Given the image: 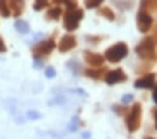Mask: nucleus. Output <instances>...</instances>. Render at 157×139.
<instances>
[{
	"label": "nucleus",
	"instance_id": "obj_1",
	"mask_svg": "<svg viewBox=\"0 0 157 139\" xmlns=\"http://www.w3.org/2000/svg\"><path fill=\"white\" fill-rule=\"evenodd\" d=\"M135 53H137V56L140 59H144V61H149L152 63L154 59L157 58V51H155V41H154L150 36H147V37H144L140 41V43L137 44V48H135Z\"/></svg>",
	"mask_w": 157,
	"mask_h": 139
},
{
	"label": "nucleus",
	"instance_id": "obj_2",
	"mask_svg": "<svg viewBox=\"0 0 157 139\" xmlns=\"http://www.w3.org/2000/svg\"><path fill=\"white\" fill-rule=\"evenodd\" d=\"M125 122H126V129H128V132L138 131V127H140V124H142V105L140 104L132 105V109L126 112Z\"/></svg>",
	"mask_w": 157,
	"mask_h": 139
},
{
	"label": "nucleus",
	"instance_id": "obj_3",
	"mask_svg": "<svg viewBox=\"0 0 157 139\" xmlns=\"http://www.w3.org/2000/svg\"><path fill=\"white\" fill-rule=\"evenodd\" d=\"M126 54H128V46L126 43H116L113 46H109L106 49V53L102 54L104 59L109 63H120L123 58H126Z\"/></svg>",
	"mask_w": 157,
	"mask_h": 139
},
{
	"label": "nucleus",
	"instance_id": "obj_4",
	"mask_svg": "<svg viewBox=\"0 0 157 139\" xmlns=\"http://www.w3.org/2000/svg\"><path fill=\"white\" fill-rule=\"evenodd\" d=\"M84 19V10L82 9H75V10H67L63 16V27L68 32H74L78 29V24Z\"/></svg>",
	"mask_w": 157,
	"mask_h": 139
},
{
	"label": "nucleus",
	"instance_id": "obj_5",
	"mask_svg": "<svg viewBox=\"0 0 157 139\" xmlns=\"http://www.w3.org/2000/svg\"><path fill=\"white\" fill-rule=\"evenodd\" d=\"M55 37H48V39H41V41H38L36 44H33L31 46V53L34 58H44V56H48V54L51 53V51L55 49Z\"/></svg>",
	"mask_w": 157,
	"mask_h": 139
},
{
	"label": "nucleus",
	"instance_id": "obj_6",
	"mask_svg": "<svg viewBox=\"0 0 157 139\" xmlns=\"http://www.w3.org/2000/svg\"><path fill=\"white\" fill-rule=\"evenodd\" d=\"M154 27V19H152V14L149 12H144V10H138L137 14V29L140 32H149L150 29Z\"/></svg>",
	"mask_w": 157,
	"mask_h": 139
},
{
	"label": "nucleus",
	"instance_id": "obj_7",
	"mask_svg": "<svg viewBox=\"0 0 157 139\" xmlns=\"http://www.w3.org/2000/svg\"><path fill=\"white\" fill-rule=\"evenodd\" d=\"M84 61L90 66V68H102L104 65V56L99 53H94V51H84Z\"/></svg>",
	"mask_w": 157,
	"mask_h": 139
},
{
	"label": "nucleus",
	"instance_id": "obj_8",
	"mask_svg": "<svg viewBox=\"0 0 157 139\" xmlns=\"http://www.w3.org/2000/svg\"><path fill=\"white\" fill-rule=\"evenodd\" d=\"M104 81H106L108 85H116V83H123L126 81V73L123 70L116 68V70H109L104 77Z\"/></svg>",
	"mask_w": 157,
	"mask_h": 139
},
{
	"label": "nucleus",
	"instance_id": "obj_9",
	"mask_svg": "<svg viewBox=\"0 0 157 139\" xmlns=\"http://www.w3.org/2000/svg\"><path fill=\"white\" fill-rule=\"evenodd\" d=\"M75 46H77V39H75L74 34H65L60 39V43L56 44L60 53H68V51H72Z\"/></svg>",
	"mask_w": 157,
	"mask_h": 139
},
{
	"label": "nucleus",
	"instance_id": "obj_10",
	"mask_svg": "<svg viewBox=\"0 0 157 139\" xmlns=\"http://www.w3.org/2000/svg\"><path fill=\"white\" fill-rule=\"evenodd\" d=\"M154 85H155V75L154 73H145L142 75L140 78H137L135 80V88H154Z\"/></svg>",
	"mask_w": 157,
	"mask_h": 139
},
{
	"label": "nucleus",
	"instance_id": "obj_11",
	"mask_svg": "<svg viewBox=\"0 0 157 139\" xmlns=\"http://www.w3.org/2000/svg\"><path fill=\"white\" fill-rule=\"evenodd\" d=\"M24 5H26V2H24V0H9V10H10V14L14 17L22 16Z\"/></svg>",
	"mask_w": 157,
	"mask_h": 139
},
{
	"label": "nucleus",
	"instance_id": "obj_12",
	"mask_svg": "<svg viewBox=\"0 0 157 139\" xmlns=\"http://www.w3.org/2000/svg\"><path fill=\"white\" fill-rule=\"evenodd\" d=\"M82 73L86 75V77L92 78V80H101V78L106 77L108 70H104V68H87V70H84Z\"/></svg>",
	"mask_w": 157,
	"mask_h": 139
},
{
	"label": "nucleus",
	"instance_id": "obj_13",
	"mask_svg": "<svg viewBox=\"0 0 157 139\" xmlns=\"http://www.w3.org/2000/svg\"><path fill=\"white\" fill-rule=\"evenodd\" d=\"M62 16H63V10H62L60 5H53V7H50L48 12H46V19L48 20H58Z\"/></svg>",
	"mask_w": 157,
	"mask_h": 139
},
{
	"label": "nucleus",
	"instance_id": "obj_14",
	"mask_svg": "<svg viewBox=\"0 0 157 139\" xmlns=\"http://www.w3.org/2000/svg\"><path fill=\"white\" fill-rule=\"evenodd\" d=\"M140 10L149 12V14L155 12L157 10V0H140Z\"/></svg>",
	"mask_w": 157,
	"mask_h": 139
},
{
	"label": "nucleus",
	"instance_id": "obj_15",
	"mask_svg": "<svg viewBox=\"0 0 157 139\" xmlns=\"http://www.w3.org/2000/svg\"><path fill=\"white\" fill-rule=\"evenodd\" d=\"M98 14H99V16H102L104 19H108V20H114V19H116L114 12L111 10L109 7H99L98 9Z\"/></svg>",
	"mask_w": 157,
	"mask_h": 139
},
{
	"label": "nucleus",
	"instance_id": "obj_16",
	"mask_svg": "<svg viewBox=\"0 0 157 139\" xmlns=\"http://www.w3.org/2000/svg\"><path fill=\"white\" fill-rule=\"evenodd\" d=\"M14 26H16V29L21 32V34H28L29 32V24L26 22V20H22V19H17L16 22H14Z\"/></svg>",
	"mask_w": 157,
	"mask_h": 139
},
{
	"label": "nucleus",
	"instance_id": "obj_17",
	"mask_svg": "<svg viewBox=\"0 0 157 139\" xmlns=\"http://www.w3.org/2000/svg\"><path fill=\"white\" fill-rule=\"evenodd\" d=\"M0 16L2 17L12 16L10 10H9V0H0Z\"/></svg>",
	"mask_w": 157,
	"mask_h": 139
},
{
	"label": "nucleus",
	"instance_id": "obj_18",
	"mask_svg": "<svg viewBox=\"0 0 157 139\" xmlns=\"http://www.w3.org/2000/svg\"><path fill=\"white\" fill-rule=\"evenodd\" d=\"M113 4H118V7L121 10H128V9H132L133 0H113Z\"/></svg>",
	"mask_w": 157,
	"mask_h": 139
},
{
	"label": "nucleus",
	"instance_id": "obj_19",
	"mask_svg": "<svg viewBox=\"0 0 157 139\" xmlns=\"http://www.w3.org/2000/svg\"><path fill=\"white\" fill-rule=\"evenodd\" d=\"M104 0H84V4H86L87 9H99V5L102 4Z\"/></svg>",
	"mask_w": 157,
	"mask_h": 139
},
{
	"label": "nucleus",
	"instance_id": "obj_20",
	"mask_svg": "<svg viewBox=\"0 0 157 139\" xmlns=\"http://www.w3.org/2000/svg\"><path fill=\"white\" fill-rule=\"evenodd\" d=\"M62 4L67 5V10H75V9H78V7H77V5H78L77 0H63Z\"/></svg>",
	"mask_w": 157,
	"mask_h": 139
},
{
	"label": "nucleus",
	"instance_id": "obj_21",
	"mask_svg": "<svg viewBox=\"0 0 157 139\" xmlns=\"http://www.w3.org/2000/svg\"><path fill=\"white\" fill-rule=\"evenodd\" d=\"M48 2H50V0H34V5H33V7H34V10H43L48 5Z\"/></svg>",
	"mask_w": 157,
	"mask_h": 139
},
{
	"label": "nucleus",
	"instance_id": "obj_22",
	"mask_svg": "<svg viewBox=\"0 0 157 139\" xmlns=\"http://www.w3.org/2000/svg\"><path fill=\"white\" fill-rule=\"evenodd\" d=\"M86 39L89 41V43H101L104 37H102V36H87Z\"/></svg>",
	"mask_w": 157,
	"mask_h": 139
},
{
	"label": "nucleus",
	"instance_id": "obj_23",
	"mask_svg": "<svg viewBox=\"0 0 157 139\" xmlns=\"http://www.w3.org/2000/svg\"><path fill=\"white\" fill-rule=\"evenodd\" d=\"M55 73H56V71H55V68H53V66H48V68L44 70V75H46L48 78H53V77H55Z\"/></svg>",
	"mask_w": 157,
	"mask_h": 139
},
{
	"label": "nucleus",
	"instance_id": "obj_24",
	"mask_svg": "<svg viewBox=\"0 0 157 139\" xmlns=\"http://www.w3.org/2000/svg\"><path fill=\"white\" fill-rule=\"evenodd\" d=\"M149 68H150V63H149V61H145V65L138 66L137 71H138V73H142V71H149Z\"/></svg>",
	"mask_w": 157,
	"mask_h": 139
},
{
	"label": "nucleus",
	"instance_id": "obj_25",
	"mask_svg": "<svg viewBox=\"0 0 157 139\" xmlns=\"http://www.w3.org/2000/svg\"><path fill=\"white\" fill-rule=\"evenodd\" d=\"M150 37H152L157 44V19H155V24H154V27H152V36H150Z\"/></svg>",
	"mask_w": 157,
	"mask_h": 139
},
{
	"label": "nucleus",
	"instance_id": "obj_26",
	"mask_svg": "<svg viewBox=\"0 0 157 139\" xmlns=\"http://www.w3.org/2000/svg\"><path fill=\"white\" fill-rule=\"evenodd\" d=\"M133 100V95H123V98H121V104H130V102Z\"/></svg>",
	"mask_w": 157,
	"mask_h": 139
},
{
	"label": "nucleus",
	"instance_id": "obj_27",
	"mask_svg": "<svg viewBox=\"0 0 157 139\" xmlns=\"http://www.w3.org/2000/svg\"><path fill=\"white\" fill-rule=\"evenodd\" d=\"M68 68H72V70H75V71H77V73H80V68H78V65L77 63H74V61H68Z\"/></svg>",
	"mask_w": 157,
	"mask_h": 139
},
{
	"label": "nucleus",
	"instance_id": "obj_28",
	"mask_svg": "<svg viewBox=\"0 0 157 139\" xmlns=\"http://www.w3.org/2000/svg\"><path fill=\"white\" fill-rule=\"evenodd\" d=\"M150 114H152V119H154V126H155V129H157V107H154Z\"/></svg>",
	"mask_w": 157,
	"mask_h": 139
},
{
	"label": "nucleus",
	"instance_id": "obj_29",
	"mask_svg": "<svg viewBox=\"0 0 157 139\" xmlns=\"http://www.w3.org/2000/svg\"><path fill=\"white\" fill-rule=\"evenodd\" d=\"M77 124H78V119L74 117V120L70 122V131H75V129H77Z\"/></svg>",
	"mask_w": 157,
	"mask_h": 139
},
{
	"label": "nucleus",
	"instance_id": "obj_30",
	"mask_svg": "<svg viewBox=\"0 0 157 139\" xmlns=\"http://www.w3.org/2000/svg\"><path fill=\"white\" fill-rule=\"evenodd\" d=\"M152 100H154V104L157 105V83L154 85V92H152Z\"/></svg>",
	"mask_w": 157,
	"mask_h": 139
},
{
	"label": "nucleus",
	"instance_id": "obj_31",
	"mask_svg": "<svg viewBox=\"0 0 157 139\" xmlns=\"http://www.w3.org/2000/svg\"><path fill=\"white\" fill-rule=\"evenodd\" d=\"M113 110H114V112H118L120 116H121V114H125V109H121L120 105H113Z\"/></svg>",
	"mask_w": 157,
	"mask_h": 139
},
{
	"label": "nucleus",
	"instance_id": "obj_32",
	"mask_svg": "<svg viewBox=\"0 0 157 139\" xmlns=\"http://www.w3.org/2000/svg\"><path fill=\"white\" fill-rule=\"evenodd\" d=\"M43 66V59L41 58H34V68H41Z\"/></svg>",
	"mask_w": 157,
	"mask_h": 139
},
{
	"label": "nucleus",
	"instance_id": "obj_33",
	"mask_svg": "<svg viewBox=\"0 0 157 139\" xmlns=\"http://www.w3.org/2000/svg\"><path fill=\"white\" fill-rule=\"evenodd\" d=\"M5 51H7V46H5L4 39L0 37V53H5Z\"/></svg>",
	"mask_w": 157,
	"mask_h": 139
},
{
	"label": "nucleus",
	"instance_id": "obj_34",
	"mask_svg": "<svg viewBox=\"0 0 157 139\" xmlns=\"http://www.w3.org/2000/svg\"><path fill=\"white\" fill-rule=\"evenodd\" d=\"M28 117H29V119H39L41 116H39L38 112H29V114H28Z\"/></svg>",
	"mask_w": 157,
	"mask_h": 139
},
{
	"label": "nucleus",
	"instance_id": "obj_35",
	"mask_svg": "<svg viewBox=\"0 0 157 139\" xmlns=\"http://www.w3.org/2000/svg\"><path fill=\"white\" fill-rule=\"evenodd\" d=\"M144 139H155V137H152V136H147V137H144Z\"/></svg>",
	"mask_w": 157,
	"mask_h": 139
}]
</instances>
